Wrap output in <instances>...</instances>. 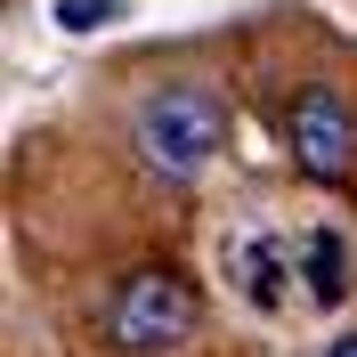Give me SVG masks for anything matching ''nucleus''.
<instances>
[{
  "instance_id": "nucleus-2",
  "label": "nucleus",
  "mask_w": 357,
  "mask_h": 357,
  "mask_svg": "<svg viewBox=\"0 0 357 357\" xmlns=\"http://www.w3.org/2000/svg\"><path fill=\"white\" fill-rule=\"evenodd\" d=\"M195 325H203V292L178 268H130L106 301V341L122 357H162L178 341H195Z\"/></svg>"
},
{
  "instance_id": "nucleus-1",
  "label": "nucleus",
  "mask_w": 357,
  "mask_h": 357,
  "mask_svg": "<svg viewBox=\"0 0 357 357\" xmlns=\"http://www.w3.org/2000/svg\"><path fill=\"white\" fill-rule=\"evenodd\" d=\"M130 146L155 178H195L203 162L227 146V98L211 82H162L138 98L130 114Z\"/></svg>"
},
{
  "instance_id": "nucleus-6",
  "label": "nucleus",
  "mask_w": 357,
  "mask_h": 357,
  "mask_svg": "<svg viewBox=\"0 0 357 357\" xmlns=\"http://www.w3.org/2000/svg\"><path fill=\"white\" fill-rule=\"evenodd\" d=\"M122 17V0H57V24L66 33H98V24Z\"/></svg>"
},
{
  "instance_id": "nucleus-4",
  "label": "nucleus",
  "mask_w": 357,
  "mask_h": 357,
  "mask_svg": "<svg viewBox=\"0 0 357 357\" xmlns=\"http://www.w3.org/2000/svg\"><path fill=\"white\" fill-rule=\"evenodd\" d=\"M292 276H309V301H317V309H341V301H349V244H341V227L292 236Z\"/></svg>"
},
{
  "instance_id": "nucleus-5",
  "label": "nucleus",
  "mask_w": 357,
  "mask_h": 357,
  "mask_svg": "<svg viewBox=\"0 0 357 357\" xmlns=\"http://www.w3.org/2000/svg\"><path fill=\"white\" fill-rule=\"evenodd\" d=\"M284 268H292V244H284V236H252V244H236V284H244L260 309L284 301V284H276Z\"/></svg>"
},
{
  "instance_id": "nucleus-3",
  "label": "nucleus",
  "mask_w": 357,
  "mask_h": 357,
  "mask_svg": "<svg viewBox=\"0 0 357 357\" xmlns=\"http://www.w3.org/2000/svg\"><path fill=\"white\" fill-rule=\"evenodd\" d=\"M284 138H292V162L309 178H349V162H357V122H349V106H341V89L333 82H309L301 98H292V122H284Z\"/></svg>"
},
{
  "instance_id": "nucleus-7",
  "label": "nucleus",
  "mask_w": 357,
  "mask_h": 357,
  "mask_svg": "<svg viewBox=\"0 0 357 357\" xmlns=\"http://www.w3.org/2000/svg\"><path fill=\"white\" fill-rule=\"evenodd\" d=\"M325 357H357V333H333V341H325Z\"/></svg>"
}]
</instances>
